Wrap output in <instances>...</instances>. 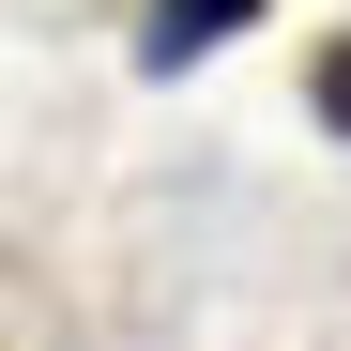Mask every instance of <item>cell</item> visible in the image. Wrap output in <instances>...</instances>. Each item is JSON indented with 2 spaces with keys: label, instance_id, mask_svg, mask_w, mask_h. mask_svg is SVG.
I'll use <instances>...</instances> for the list:
<instances>
[{
  "label": "cell",
  "instance_id": "obj_1",
  "mask_svg": "<svg viewBox=\"0 0 351 351\" xmlns=\"http://www.w3.org/2000/svg\"><path fill=\"white\" fill-rule=\"evenodd\" d=\"M275 0H138V77H199L214 46H245Z\"/></svg>",
  "mask_w": 351,
  "mask_h": 351
},
{
  "label": "cell",
  "instance_id": "obj_2",
  "mask_svg": "<svg viewBox=\"0 0 351 351\" xmlns=\"http://www.w3.org/2000/svg\"><path fill=\"white\" fill-rule=\"evenodd\" d=\"M306 107H321V123L351 138V31H336V46H321V62H306Z\"/></svg>",
  "mask_w": 351,
  "mask_h": 351
}]
</instances>
